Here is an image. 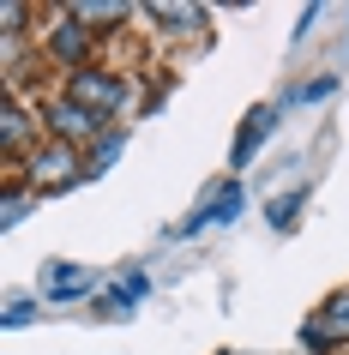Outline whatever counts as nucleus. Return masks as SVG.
<instances>
[{
  "mask_svg": "<svg viewBox=\"0 0 349 355\" xmlns=\"http://www.w3.org/2000/svg\"><path fill=\"white\" fill-rule=\"evenodd\" d=\"M73 103H78V109H91V114H103V109L121 103V85L103 78V73H73Z\"/></svg>",
  "mask_w": 349,
  "mask_h": 355,
  "instance_id": "f257e3e1",
  "label": "nucleus"
},
{
  "mask_svg": "<svg viewBox=\"0 0 349 355\" xmlns=\"http://www.w3.org/2000/svg\"><path fill=\"white\" fill-rule=\"evenodd\" d=\"M96 127H103V114L78 109V103H60V109H55V132H60V139H91Z\"/></svg>",
  "mask_w": 349,
  "mask_h": 355,
  "instance_id": "f03ea898",
  "label": "nucleus"
},
{
  "mask_svg": "<svg viewBox=\"0 0 349 355\" xmlns=\"http://www.w3.org/2000/svg\"><path fill=\"white\" fill-rule=\"evenodd\" d=\"M235 211H241V187H223L217 199H211V205L199 211V217H187V229H205V223H229Z\"/></svg>",
  "mask_w": 349,
  "mask_h": 355,
  "instance_id": "7ed1b4c3",
  "label": "nucleus"
},
{
  "mask_svg": "<svg viewBox=\"0 0 349 355\" xmlns=\"http://www.w3.org/2000/svg\"><path fill=\"white\" fill-rule=\"evenodd\" d=\"M67 175H73V150H49V157L37 150V187H60Z\"/></svg>",
  "mask_w": 349,
  "mask_h": 355,
  "instance_id": "20e7f679",
  "label": "nucleus"
},
{
  "mask_svg": "<svg viewBox=\"0 0 349 355\" xmlns=\"http://www.w3.org/2000/svg\"><path fill=\"white\" fill-rule=\"evenodd\" d=\"M319 331L325 337H349V289L337 301H325V319H319Z\"/></svg>",
  "mask_w": 349,
  "mask_h": 355,
  "instance_id": "39448f33",
  "label": "nucleus"
},
{
  "mask_svg": "<svg viewBox=\"0 0 349 355\" xmlns=\"http://www.w3.org/2000/svg\"><path fill=\"white\" fill-rule=\"evenodd\" d=\"M91 271H49V283H42V289H49V295H78V289H91Z\"/></svg>",
  "mask_w": 349,
  "mask_h": 355,
  "instance_id": "423d86ee",
  "label": "nucleus"
},
{
  "mask_svg": "<svg viewBox=\"0 0 349 355\" xmlns=\"http://www.w3.org/2000/svg\"><path fill=\"white\" fill-rule=\"evenodd\" d=\"M265 132H271V114L259 109L253 121H247V132H241V145H235V163H247V157H253V145H259V139H265Z\"/></svg>",
  "mask_w": 349,
  "mask_h": 355,
  "instance_id": "0eeeda50",
  "label": "nucleus"
},
{
  "mask_svg": "<svg viewBox=\"0 0 349 355\" xmlns=\"http://www.w3.org/2000/svg\"><path fill=\"white\" fill-rule=\"evenodd\" d=\"M133 301H145V277H121V283H114V295H109V313H127Z\"/></svg>",
  "mask_w": 349,
  "mask_h": 355,
  "instance_id": "6e6552de",
  "label": "nucleus"
},
{
  "mask_svg": "<svg viewBox=\"0 0 349 355\" xmlns=\"http://www.w3.org/2000/svg\"><path fill=\"white\" fill-rule=\"evenodd\" d=\"M55 49H60L67 60H78V55H85V31H78V24H67V31L55 37Z\"/></svg>",
  "mask_w": 349,
  "mask_h": 355,
  "instance_id": "1a4fd4ad",
  "label": "nucleus"
},
{
  "mask_svg": "<svg viewBox=\"0 0 349 355\" xmlns=\"http://www.w3.org/2000/svg\"><path fill=\"white\" fill-rule=\"evenodd\" d=\"M295 205H301V193H289V199H277L271 205V223L283 229V223H295Z\"/></svg>",
  "mask_w": 349,
  "mask_h": 355,
  "instance_id": "9d476101",
  "label": "nucleus"
},
{
  "mask_svg": "<svg viewBox=\"0 0 349 355\" xmlns=\"http://www.w3.org/2000/svg\"><path fill=\"white\" fill-rule=\"evenodd\" d=\"M121 12H127V6H73V19H85V24L91 19H121Z\"/></svg>",
  "mask_w": 349,
  "mask_h": 355,
  "instance_id": "9b49d317",
  "label": "nucleus"
}]
</instances>
